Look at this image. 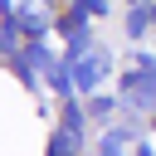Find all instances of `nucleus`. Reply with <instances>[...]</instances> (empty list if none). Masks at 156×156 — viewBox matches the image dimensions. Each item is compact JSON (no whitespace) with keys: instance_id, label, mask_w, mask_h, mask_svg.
I'll use <instances>...</instances> for the list:
<instances>
[{"instance_id":"obj_9","label":"nucleus","mask_w":156,"mask_h":156,"mask_svg":"<svg viewBox=\"0 0 156 156\" xmlns=\"http://www.w3.org/2000/svg\"><path fill=\"white\" fill-rule=\"evenodd\" d=\"M151 24H156V5H151Z\"/></svg>"},{"instance_id":"obj_8","label":"nucleus","mask_w":156,"mask_h":156,"mask_svg":"<svg viewBox=\"0 0 156 156\" xmlns=\"http://www.w3.org/2000/svg\"><path fill=\"white\" fill-rule=\"evenodd\" d=\"M136 156H151V146H141V151H136Z\"/></svg>"},{"instance_id":"obj_1","label":"nucleus","mask_w":156,"mask_h":156,"mask_svg":"<svg viewBox=\"0 0 156 156\" xmlns=\"http://www.w3.org/2000/svg\"><path fill=\"white\" fill-rule=\"evenodd\" d=\"M107 73H112V58H107L102 49H93V54L73 58V88H78V93H98Z\"/></svg>"},{"instance_id":"obj_7","label":"nucleus","mask_w":156,"mask_h":156,"mask_svg":"<svg viewBox=\"0 0 156 156\" xmlns=\"http://www.w3.org/2000/svg\"><path fill=\"white\" fill-rule=\"evenodd\" d=\"M73 10H83V15H102V10H107V0H78Z\"/></svg>"},{"instance_id":"obj_2","label":"nucleus","mask_w":156,"mask_h":156,"mask_svg":"<svg viewBox=\"0 0 156 156\" xmlns=\"http://www.w3.org/2000/svg\"><path fill=\"white\" fill-rule=\"evenodd\" d=\"M15 15H20V24H24V34H29V39H39V34L54 24V15H49V5H44V0H29V5H20Z\"/></svg>"},{"instance_id":"obj_4","label":"nucleus","mask_w":156,"mask_h":156,"mask_svg":"<svg viewBox=\"0 0 156 156\" xmlns=\"http://www.w3.org/2000/svg\"><path fill=\"white\" fill-rule=\"evenodd\" d=\"M146 24H151V10L132 5V15H127V34H132V39H141V34H146Z\"/></svg>"},{"instance_id":"obj_10","label":"nucleus","mask_w":156,"mask_h":156,"mask_svg":"<svg viewBox=\"0 0 156 156\" xmlns=\"http://www.w3.org/2000/svg\"><path fill=\"white\" fill-rule=\"evenodd\" d=\"M132 5H141V0H132Z\"/></svg>"},{"instance_id":"obj_5","label":"nucleus","mask_w":156,"mask_h":156,"mask_svg":"<svg viewBox=\"0 0 156 156\" xmlns=\"http://www.w3.org/2000/svg\"><path fill=\"white\" fill-rule=\"evenodd\" d=\"M63 132H83V107H78L73 98L63 102Z\"/></svg>"},{"instance_id":"obj_3","label":"nucleus","mask_w":156,"mask_h":156,"mask_svg":"<svg viewBox=\"0 0 156 156\" xmlns=\"http://www.w3.org/2000/svg\"><path fill=\"white\" fill-rule=\"evenodd\" d=\"M78 151V132H54L49 136V156H73Z\"/></svg>"},{"instance_id":"obj_6","label":"nucleus","mask_w":156,"mask_h":156,"mask_svg":"<svg viewBox=\"0 0 156 156\" xmlns=\"http://www.w3.org/2000/svg\"><path fill=\"white\" fill-rule=\"evenodd\" d=\"M88 112H93V117H112V112H117V102H112V98H93V102H88Z\"/></svg>"}]
</instances>
